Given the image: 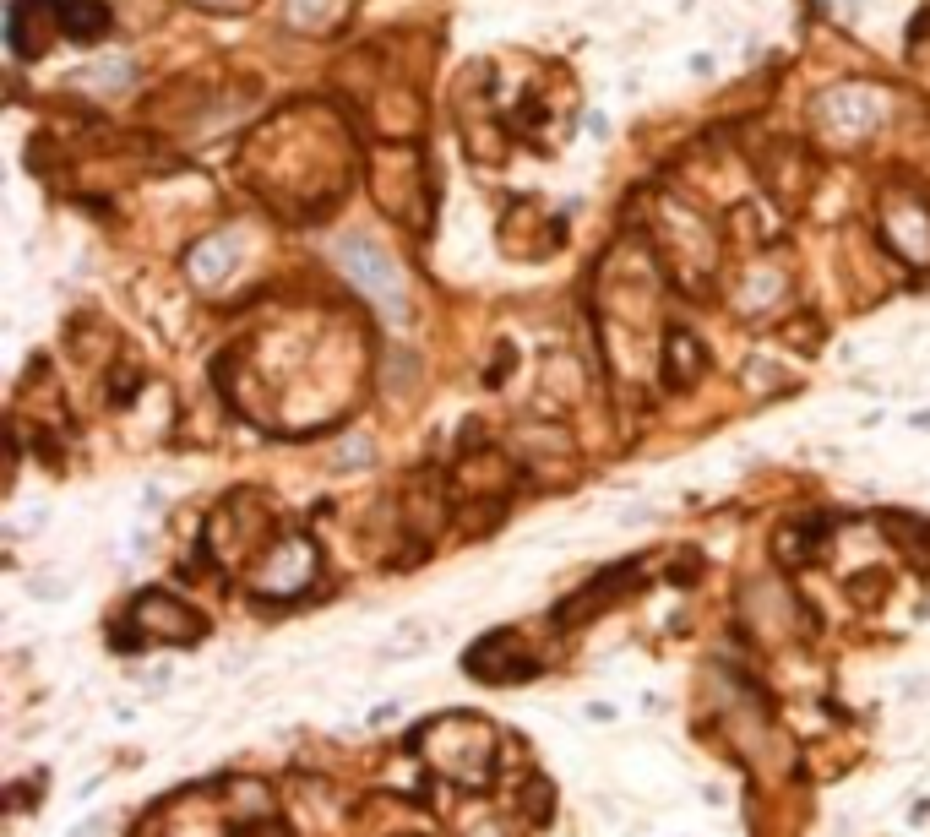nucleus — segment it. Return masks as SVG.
Masks as SVG:
<instances>
[{"label":"nucleus","mask_w":930,"mask_h":837,"mask_svg":"<svg viewBox=\"0 0 930 837\" xmlns=\"http://www.w3.org/2000/svg\"><path fill=\"white\" fill-rule=\"evenodd\" d=\"M898 202H903V196H898ZM898 202L882 207V240H887L898 256H909V261H930V212L920 207V212L909 218Z\"/></svg>","instance_id":"2"},{"label":"nucleus","mask_w":930,"mask_h":837,"mask_svg":"<svg viewBox=\"0 0 930 837\" xmlns=\"http://www.w3.org/2000/svg\"><path fill=\"white\" fill-rule=\"evenodd\" d=\"M131 82V60H109V66H98L93 87H126Z\"/></svg>","instance_id":"4"},{"label":"nucleus","mask_w":930,"mask_h":837,"mask_svg":"<svg viewBox=\"0 0 930 837\" xmlns=\"http://www.w3.org/2000/svg\"><path fill=\"white\" fill-rule=\"evenodd\" d=\"M55 22L71 39H104L109 33V6L104 0H55Z\"/></svg>","instance_id":"3"},{"label":"nucleus","mask_w":930,"mask_h":837,"mask_svg":"<svg viewBox=\"0 0 930 837\" xmlns=\"http://www.w3.org/2000/svg\"><path fill=\"white\" fill-rule=\"evenodd\" d=\"M338 261H343V272L365 289L370 299H376L381 310H392V316H408V294H403V278H398V267H392V256L381 251L376 240H365V234H354V240H343L338 245Z\"/></svg>","instance_id":"1"}]
</instances>
